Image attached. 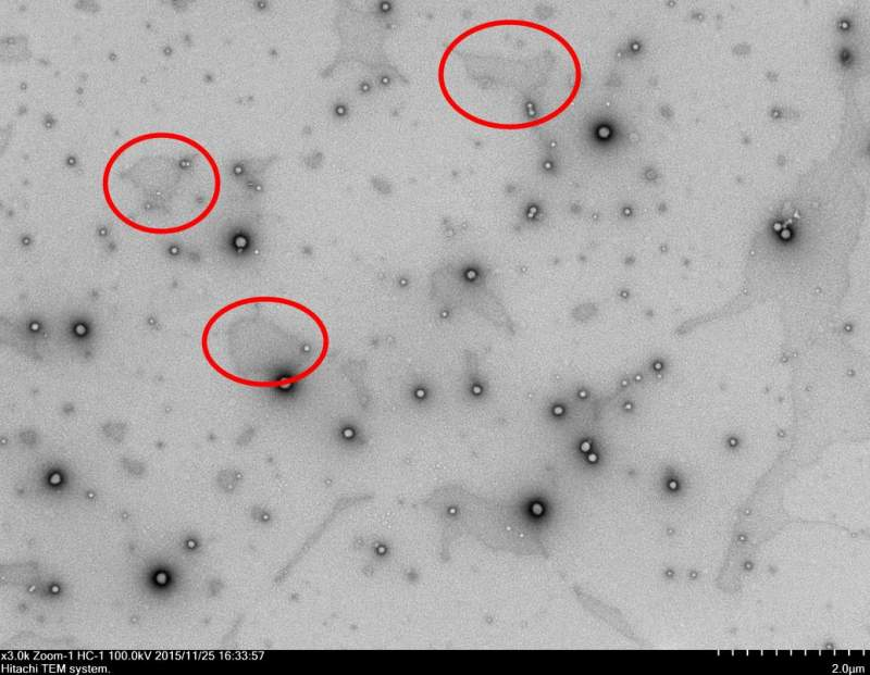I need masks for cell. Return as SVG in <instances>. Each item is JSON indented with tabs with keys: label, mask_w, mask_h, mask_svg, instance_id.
<instances>
[{
	"label": "cell",
	"mask_w": 870,
	"mask_h": 675,
	"mask_svg": "<svg viewBox=\"0 0 870 675\" xmlns=\"http://www.w3.org/2000/svg\"><path fill=\"white\" fill-rule=\"evenodd\" d=\"M580 58L555 29L522 18L483 22L460 33L440 58L437 80L465 120L498 130L554 121L576 99Z\"/></svg>",
	"instance_id": "1"
},
{
	"label": "cell",
	"mask_w": 870,
	"mask_h": 675,
	"mask_svg": "<svg viewBox=\"0 0 870 675\" xmlns=\"http://www.w3.org/2000/svg\"><path fill=\"white\" fill-rule=\"evenodd\" d=\"M222 176L199 141L181 133L136 135L109 158L102 174L104 201L126 226L172 235L202 223L216 207Z\"/></svg>",
	"instance_id": "2"
},
{
	"label": "cell",
	"mask_w": 870,
	"mask_h": 675,
	"mask_svg": "<svg viewBox=\"0 0 870 675\" xmlns=\"http://www.w3.org/2000/svg\"><path fill=\"white\" fill-rule=\"evenodd\" d=\"M200 345L208 364L224 378L275 388L312 375L326 359L331 338L324 321L303 303L253 296L214 312Z\"/></svg>",
	"instance_id": "3"
}]
</instances>
